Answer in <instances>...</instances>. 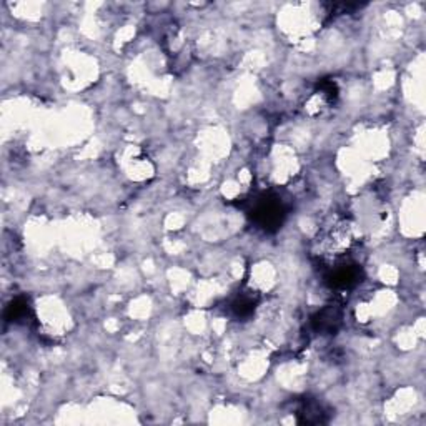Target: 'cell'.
Wrapping results in <instances>:
<instances>
[{
	"label": "cell",
	"instance_id": "6da1fadb",
	"mask_svg": "<svg viewBox=\"0 0 426 426\" xmlns=\"http://www.w3.org/2000/svg\"><path fill=\"white\" fill-rule=\"evenodd\" d=\"M287 205L273 193H262L255 197L248 208L251 222L265 232H277L287 218Z\"/></svg>",
	"mask_w": 426,
	"mask_h": 426
},
{
	"label": "cell",
	"instance_id": "7a4b0ae2",
	"mask_svg": "<svg viewBox=\"0 0 426 426\" xmlns=\"http://www.w3.org/2000/svg\"><path fill=\"white\" fill-rule=\"evenodd\" d=\"M361 282V270L355 263H340L330 268L326 283L335 290H348Z\"/></svg>",
	"mask_w": 426,
	"mask_h": 426
},
{
	"label": "cell",
	"instance_id": "3957f363",
	"mask_svg": "<svg viewBox=\"0 0 426 426\" xmlns=\"http://www.w3.org/2000/svg\"><path fill=\"white\" fill-rule=\"evenodd\" d=\"M341 323V310L337 306H326L322 311H318L311 320L313 328L320 333H333L337 331Z\"/></svg>",
	"mask_w": 426,
	"mask_h": 426
},
{
	"label": "cell",
	"instance_id": "277c9868",
	"mask_svg": "<svg viewBox=\"0 0 426 426\" xmlns=\"http://www.w3.org/2000/svg\"><path fill=\"white\" fill-rule=\"evenodd\" d=\"M325 415L326 413L323 412L322 405L311 400H303L297 410L298 423H306V425L323 423V421H325Z\"/></svg>",
	"mask_w": 426,
	"mask_h": 426
},
{
	"label": "cell",
	"instance_id": "5b68a950",
	"mask_svg": "<svg viewBox=\"0 0 426 426\" xmlns=\"http://www.w3.org/2000/svg\"><path fill=\"white\" fill-rule=\"evenodd\" d=\"M255 305L256 300H254V297L240 295V297H236L234 302L230 303V311L236 318H248L255 311Z\"/></svg>",
	"mask_w": 426,
	"mask_h": 426
},
{
	"label": "cell",
	"instance_id": "8992f818",
	"mask_svg": "<svg viewBox=\"0 0 426 426\" xmlns=\"http://www.w3.org/2000/svg\"><path fill=\"white\" fill-rule=\"evenodd\" d=\"M29 310L30 309H29V305H27L25 300L19 298L7 306L5 318L9 320V322H21L22 318L29 317Z\"/></svg>",
	"mask_w": 426,
	"mask_h": 426
}]
</instances>
